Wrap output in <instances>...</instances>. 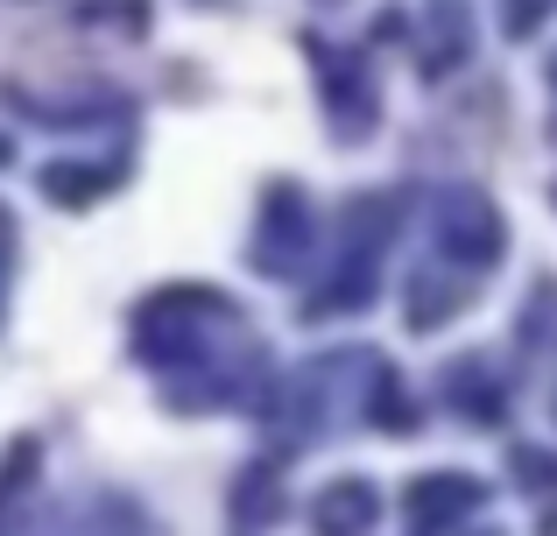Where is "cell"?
I'll return each instance as SVG.
<instances>
[{
	"mask_svg": "<svg viewBox=\"0 0 557 536\" xmlns=\"http://www.w3.org/2000/svg\"><path fill=\"white\" fill-rule=\"evenodd\" d=\"M0 269H8V212H0Z\"/></svg>",
	"mask_w": 557,
	"mask_h": 536,
	"instance_id": "obj_1",
	"label": "cell"
},
{
	"mask_svg": "<svg viewBox=\"0 0 557 536\" xmlns=\"http://www.w3.org/2000/svg\"><path fill=\"white\" fill-rule=\"evenodd\" d=\"M0 155H8V141H0Z\"/></svg>",
	"mask_w": 557,
	"mask_h": 536,
	"instance_id": "obj_2",
	"label": "cell"
}]
</instances>
